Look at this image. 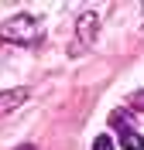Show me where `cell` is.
Returning <instances> with one entry per match:
<instances>
[{
	"instance_id": "1",
	"label": "cell",
	"mask_w": 144,
	"mask_h": 150,
	"mask_svg": "<svg viewBox=\"0 0 144 150\" xmlns=\"http://www.w3.org/2000/svg\"><path fill=\"white\" fill-rule=\"evenodd\" d=\"M0 38L10 41V45H34V41L41 38V24L31 17V14H14L10 21H4Z\"/></svg>"
},
{
	"instance_id": "2",
	"label": "cell",
	"mask_w": 144,
	"mask_h": 150,
	"mask_svg": "<svg viewBox=\"0 0 144 150\" xmlns=\"http://www.w3.org/2000/svg\"><path fill=\"white\" fill-rule=\"evenodd\" d=\"M96 28H100V17H96V14H82V17H79V41L72 48H76V51L89 48L96 41Z\"/></svg>"
},
{
	"instance_id": "3",
	"label": "cell",
	"mask_w": 144,
	"mask_h": 150,
	"mask_svg": "<svg viewBox=\"0 0 144 150\" xmlns=\"http://www.w3.org/2000/svg\"><path fill=\"white\" fill-rule=\"evenodd\" d=\"M24 99H28V89H7V92H0V116H7L10 109H17Z\"/></svg>"
},
{
	"instance_id": "4",
	"label": "cell",
	"mask_w": 144,
	"mask_h": 150,
	"mask_svg": "<svg viewBox=\"0 0 144 150\" xmlns=\"http://www.w3.org/2000/svg\"><path fill=\"white\" fill-rule=\"evenodd\" d=\"M120 143H124V150H144V137L137 130H120Z\"/></svg>"
},
{
	"instance_id": "5",
	"label": "cell",
	"mask_w": 144,
	"mask_h": 150,
	"mask_svg": "<svg viewBox=\"0 0 144 150\" xmlns=\"http://www.w3.org/2000/svg\"><path fill=\"white\" fill-rule=\"evenodd\" d=\"M93 150H113V137H96V140H93Z\"/></svg>"
},
{
	"instance_id": "6",
	"label": "cell",
	"mask_w": 144,
	"mask_h": 150,
	"mask_svg": "<svg viewBox=\"0 0 144 150\" xmlns=\"http://www.w3.org/2000/svg\"><path fill=\"white\" fill-rule=\"evenodd\" d=\"M130 106H141V112H144V92H137L134 99H130Z\"/></svg>"
},
{
	"instance_id": "7",
	"label": "cell",
	"mask_w": 144,
	"mask_h": 150,
	"mask_svg": "<svg viewBox=\"0 0 144 150\" xmlns=\"http://www.w3.org/2000/svg\"><path fill=\"white\" fill-rule=\"evenodd\" d=\"M17 150H34V147H17Z\"/></svg>"
},
{
	"instance_id": "8",
	"label": "cell",
	"mask_w": 144,
	"mask_h": 150,
	"mask_svg": "<svg viewBox=\"0 0 144 150\" xmlns=\"http://www.w3.org/2000/svg\"><path fill=\"white\" fill-rule=\"evenodd\" d=\"M141 14H144V7H141Z\"/></svg>"
}]
</instances>
